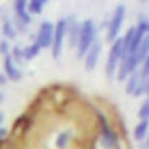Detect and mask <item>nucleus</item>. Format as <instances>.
Masks as SVG:
<instances>
[{
	"instance_id": "nucleus-7",
	"label": "nucleus",
	"mask_w": 149,
	"mask_h": 149,
	"mask_svg": "<svg viewBox=\"0 0 149 149\" xmlns=\"http://www.w3.org/2000/svg\"><path fill=\"white\" fill-rule=\"evenodd\" d=\"M52 33H54V24L52 22H43L37 30V37H35V43L39 45V50H45L52 45Z\"/></svg>"
},
{
	"instance_id": "nucleus-26",
	"label": "nucleus",
	"mask_w": 149,
	"mask_h": 149,
	"mask_svg": "<svg viewBox=\"0 0 149 149\" xmlns=\"http://www.w3.org/2000/svg\"><path fill=\"white\" fill-rule=\"evenodd\" d=\"M143 2H145V0H143Z\"/></svg>"
},
{
	"instance_id": "nucleus-14",
	"label": "nucleus",
	"mask_w": 149,
	"mask_h": 149,
	"mask_svg": "<svg viewBox=\"0 0 149 149\" xmlns=\"http://www.w3.org/2000/svg\"><path fill=\"white\" fill-rule=\"evenodd\" d=\"M138 82H141V78H138V71H134V74H130L125 78V91L130 95H134V91L138 89Z\"/></svg>"
},
{
	"instance_id": "nucleus-21",
	"label": "nucleus",
	"mask_w": 149,
	"mask_h": 149,
	"mask_svg": "<svg viewBox=\"0 0 149 149\" xmlns=\"http://www.w3.org/2000/svg\"><path fill=\"white\" fill-rule=\"evenodd\" d=\"M7 134H9V132H7V127H2V125H0V143H2L4 138H7Z\"/></svg>"
},
{
	"instance_id": "nucleus-3",
	"label": "nucleus",
	"mask_w": 149,
	"mask_h": 149,
	"mask_svg": "<svg viewBox=\"0 0 149 149\" xmlns=\"http://www.w3.org/2000/svg\"><path fill=\"white\" fill-rule=\"evenodd\" d=\"M97 119H100V143L104 149H117V134L115 130H112V125L108 123V119H106L102 112H97Z\"/></svg>"
},
{
	"instance_id": "nucleus-1",
	"label": "nucleus",
	"mask_w": 149,
	"mask_h": 149,
	"mask_svg": "<svg viewBox=\"0 0 149 149\" xmlns=\"http://www.w3.org/2000/svg\"><path fill=\"white\" fill-rule=\"evenodd\" d=\"M97 41V26L93 19H84V22H80V37H78V43H76V56L82 58V56L86 54V50L91 48Z\"/></svg>"
},
{
	"instance_id": "nucleus-8",
	"label": "nucleus",
	"mask_w": 149,
	"mask_h": 149,
	"mask_svg": "<svg viewBox=\"0 0 149 149\" xmlns=\"http://www.w3.org/2000/svg\"><path fill=\"white\" fill-rule=\"evenodd\" d=\"M100 54H102V41L97 39L95 43L86 50V54L82 56V58H84V69H86V71H93V69H95L97 61H100Z\"/></svg>"
},
{
	"instance_id": "nucleus-11",
	"label": "nucleus",
	"mask_w": 149,
	"mask_h": 149,
	"mask_svg": "<svg viewBox=\"0 0 149 149\" xmlns=\"http://www.w3.org/2000/svg\"><path fill=\"white\" fill-rule=\"evenodd\" d=\"M147 130H149V121H138V123H136V127H134V138H136L138 143H145Z\"/></svg>"
},
{
	"instance_id": "nucleus-12",
	"label": "nucleus",
	"mask_w": 149,
	"mask_h": 149,
	"mask_svg": "<svg viewBox=\"0 0 149 149\" xmlns=\"http://www.w3.org/2000/svg\"><path fill=\"white\" fill-rule=\"evenodd\" d=\"M2 35H4V39H13L15 35H17V30H15V22L13 19H9V17H4V22H2Z\"/></svg>"
},
{
	"instance_id": "nucleus-2",
	"label": "nucleus",
	"mask_w": 149,
	"mask_h": 149,
	"mask_svg": "<svg viewBox=\"0 0 149 149\" xmlns=\"http://www.w3.org/2000/svg\"><path fill=\"white\" fill-rule=\"evenodd\" d=\"M67 24H69V17H61L58 22L54 24V33H52V56L58 58L63 54V45H65V37H67Z\"/></svg>"
},
{
	"instance_id": "nucleus-16",
	"label": "nucleus",
	"mask_w": 149,
	"mask_h": 149,
	"mask_svg": "<svg viewBox=\"0 0 149 149\" xmlns=\"http://www.w3.org/2000/svg\"><path fill=\"white\" fill-rule=\"evenodd\" d=\"M9 56L13 58V63H24V45H13L11 52H9Z\"/></svg>"
},
{
	"instance_id": "nucleus-19",
	"label": "nucleus",
	"mask_w": 149,
	"mask_h": 149,
	"mask_svg": "<svg viewBox=\"0 0 149 149\" xmlns=\"http://www.w3.org/2000/svg\"><path fill=\"white\" fill-rule=\"evenodd\" d=\"M136 71H138V78H141V80H147L149 78V56L141 63V67H138Z\"/></svg>"
},
{
	"instance_id": "nucleus-17",
	"label": "nucleus",
	"mask_w": 149,
	"mask_h": 149,
	"mask_svg": "<svg viewBox=\"0 0 149 149\" xmlns=\"http://www.w3.org/2000/svg\"><path fill=\"white\" fill-rule=\"evenodd\" d=\"M138 121H149V95L143 100V104L138 106Z\"/></svg>"
},
{
	"instance_id": "nucleus-23",
	"label": "nucleus",
	"mask_w": 149,
	"mask_h": 149,
	"mask_svg": "<svg viewBox=\"0 0 149 149\" xmlns=\"http://www.w3.org/2000/svg\"><path fill=\"white\" fill-rule=\"evenodd\" d=\"M145 95H149V78L145 80Z\"/></svg>"
},
{
	"instance_id": "nucleus-4",
	"label": "nucleus",
	"mask_w": 149,
	"mask_h": 149,
	"mask_svg": "<svg viewBox=\"0 0 149 149\" xmlns=\"http://www.w3.org/2000/svg\"><path fill=\"white\" fill-rule=\"evenodd\" d=\"M121 56H123V37H117L110 45L108 61H106V76H108V78H115V71L119 67Z\"/></svg>"
},
{
	"instance_id": "nucleus-22",
	"label": "nucleus",
	"mask_w": 149,
	"mask_h": 149,
	"mask_svg": "<svg viewBox=\"0 0 149 149\" xmlns=\"http://www.w3.org/2000/svg\"><path fill=\"white\" fill-rule=\"evenodd\" d=\"M4 84H7V76L0 74V86H4Z\"/></svg>"
},
{
	"instance_id": "nucleus-20",
	"label": "nucleus",
	"mask_w": 149,
	"mask_h": 149,
	"mask_svg": "<svg viewBox=\"0 0 149 149\" xmlns=\"http://www.w3.org/2000/svg\"><path fill=\"white\" fill-rule=\"evenodd\" d=\"M9 52H11V43H9L7 39H0V54L7 56Z\"/></svg>"
},
{
	"instance_id": "nucleus-10",
	"label": "nucleus",
	"mask_w": 149,
	"mask_h": 149,
	"mask_svg": "<svg viewBox=\"0 0 149 149\" xmlns=\"http://www.w3.org/2000/svg\"><path fill=\"white\" fill-rule=\"evenodd\" d=\"M78 37H80V22L76 17H69V24H67V39L69 45H76L78 43Z\"/></svg>"
},
{
	"instance_id": "nucleus-15",
	"label": "nucleus",
	"mask_w": 149,
	"mask_h": 149,
	"mask_svg": "<svg viewBox=\"0 0 149 149\" xmlns=\"http://www.w3.org/2000/svg\"><path fill=\"white\" fill-rule=\"evenodd\" d=\"M39 45L37 43H30V45H24V61H33L39 56Z\"/></svg>"
},
{
	"instance_id": "nucleus-25",
	"label": "nucleus",
	"mask_w": 149,
	"mask_h": 149,
	"mask_svg": "<svg viewBox=\"0 0 149 149\" xmlns=\"http://www.w3.org/2000/svg\"><path fill=\"white\" fill-rule=\"evenodd\" d=\"M2 100H4V95H2V93H0V102H2Z\"/></svg>"
},
{
	"instance_id": "nucleus-13",
	"label": "nucleus",
	"mask_w": 149,
	"mask_h": 149,
	"mask_svg": "<svg viewBox=\"0 0 149 149\" xmlns=\"http://www.w3.org/2000/svg\"><path fill=\"white\" fill-rule=\"evenodd\" d=\"M71 138H74V132H71V130H63L58 136H56V147H58V149H67Z\"/></svg>"
},
{
	"instance_id": "nucleus-24",
	"label": "nucleus",
	"mask_w": 149,
	"mask_h": 149,
	"mask_svg": "<svg viewBox=\"0 0 149 149\" xmlns=\"http://www.w3.org/2000/svg\"><path fill=\"white\" fill-rule=\"evenodd\" d=\"M2 121H4V112L0 110V125H2Z\"/></svg>"
},
{
	"instance_id": "nucleus-5",
	"label": "nucleus",
	"mask_w": 149,
	"mask_h": 149,
	"mask_svg": "<svg viewBox=\"0 0 149 149\" xmlns=\"http://www.w3.org/2000/svg\"><path fill=\"white\" fill-rule=\"evenodd\" d=\"M123 19H125V7H123V4H117L115 11H112V15H110V19L106 22V26H108V39L110 41H115L117 37H121Z\"/></svg>"
},
{
	"instance_id": "nucleus-18",
	"label": "nucleus",
	"mask_w": 149,
	"mask_h": 149,
	"mask_svg": "<svg viewBox=\"0 0 149 149\" xmlns=\"http://www.w3.org/2000/svg\"><path fill=\"white\" fill-rule=\"evenodd\" d=\"M48 2V0H28V13H41L43 11V4Z\"/></svg>"
},
{
	"instance_id": "nucleus-9",
	"label": "nucleus",
	"mask_w": 149,
	"mask_h": 149,
	"mask_svg": "<svg viewBox=\"0 0 149 149\" xmlns=\"http://www.w3.org/2000/svg\"><path fill=\"white\" fill-rule=\"evenodd\" d=\"M4 76H7V80H22V69L17 67V65L13 63V58L11 56H4Z\"/></svg>"
},
{
	"instance_id": "nucleus-6",
	"label": "nucleus",
	"mask_w": 149,
	"mask_h": 149,
	"mask_svg": "<svg viewBox=\"0 0 149 149\" xmlns=\"http://www.w3.org/2000/svg\"><path fill=\"white\" fill-rule=\"evenodd\" d=\"M13 13L17 17L15 22V30H26V26L30 24V13H28V0H13Z\"/></svg>"
}]
</instances>
